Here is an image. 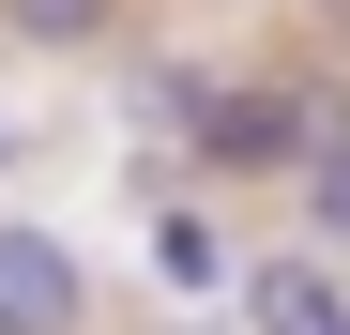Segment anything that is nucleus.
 Wrapping results in <instances>:
<instances>
[{"mask_svg":"<svg viewBox=\"0 0 350 335\" xmlns=\"http://www.w3.org/2000/svg\"><path fill=\"white\" fill-rule=\"evenodd\" d=\"M183 137H198V168H228V183H274V168H305L335 137V107L320 92H274V77H213Z\"/></svg>","mask_w":350,"mask_h":335,"instance_id":"f257e3e1","label":"nucleus"},{"mask_svg":"<svg viewBox=\"0 0 350 335\" xmlns=\"http://www.w3.org/2000/svg\"><path fill=\"white\" fill-rule=\"evenodd\" d=\"M92 320V274L62 229H0V335H77Z\"/></svg>","mask_w":350,"mask_h":335,"instance_id":"f03ea898","label":"nucleus"},{"mask_svg":"<svg viewBox=\"0 0 350 335\" xmlns=\"http://www.w3.org/2000/svg\"><path fill=\"white\" fill-rule=\"evenodd\" d=\"M244 320L259 335H350V290H335V259H244Z\"/></svg>","mask_w":350,"mask_h":335,"instance_id":"7ed1b4c3","label":"nucleus"},{"mask_svg":"<svg viewBox=\"0 0 350 335\" xmlns=\"http://www.w3.org/2000/svg\"><path fill=\"white\" fill-rule=\"evenodd\" d=\"M0 16H16V46H107L122 0H0Z\"/></svg>","mask_w":350,"mask_h":335,"instance_id":"20e7f679","label":"nucleus"},{"mask_svg":"<svg viewBox=\"0 0 350 335\" xmlns=\"http://www.w3.org/2000/svg\"><path fill=\"white\" fill-rule=\"evenodd\" d=\"M198 92H213L198 62H152V77H137L122 107H137V137H183V122H198Z\"/></svg>","mask_w":350,"mask_h":335,"instance_id":"39448f33","label":"nucleus"},{"mask_svg":"<svg viewBox=\"0 0 350 335\" xmlns=\"http://www.w3.org/2000/svg\"><path fill=\"white\" fill-rule=\"evenodd\" d=\"M305 229H320V244H350V122L305 152Z\"/></svg>","mask_w":350,"mask_h":335,"instance_id":"423d86ee","label":"nucleus"},{"mask_svg":"<svg viewBox=\"0 0 350 335\" xmlns=\"http://www.w3.org/2000/svg\"><path fill=\"white\" fill-rule=\"evenodd\" d=\"M152 259H167V274H183V290H198V274H228V244L198 229V213H152Z\"/></svg>","mask_w":350,"mask_h":335,"instance_id":"0eeeda50","label":"nucleus"},{"mask_svg":"<svg viewBox=\"0 0 350 335\" xmlns=\"http://www.w3.org/2000/svg\"><path fill=\"white\" fill-rule=\"evenodd\" d=\"M167 335H198V320H167Z\"/></svg>","mask_w":350,"mask_h":335,"instance_id":"6e6552de","label":"nucleus"},{"mask_svg":"<svg viewBox=\"0 0 350 335\" xmlns=\"http://www.w3.org/2000/svg\"><path fill=\"white\" fill-rule=\"evenodd\" d=\"M0 152H16V137H0Z\"/></svg>","mask_w":350,"mask_h":335,"instance_id":"1a4fd4ad","label":"nucleus"}]
</instances>
